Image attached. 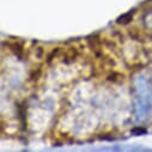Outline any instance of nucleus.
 <instances>
[{
  "label": "nucleus",
  "mask_w": 152,
  "mask_h": 152,
  "mask_svg": "<svg viewBox=\"0 0 152 152\" xmlns=\"http://www.w3.org/2000/svg\"><path fill=\"white\" fill-rule=\"evenodd\" d=\"M5 45L9 47V49L18 58V59H23L24 58V54H25V49H24V46L22 42L19 41H7L5 42Z\"/></svg>",
  "instance_id": "obj_1"
},
{
  "label": "nucleus",
  "mask_w": 152,
  "mask_h": 152,
  "mask_svg": "<svg viewBox=\"0 0 152 152\" xmlns=\"http://www.w3.org/2000/svg\"><path fill=\"white\" fill-rule=\"evenodd\" d=\"M61 55H62V58H64L62 61L69 64V62H73V61L77 60V58H78V55H79V50H78V48H75V47L64 48Z\"/></svg>",
  "instance_id": "obj_2"
},
{
  "label": "nucleus",
  "mask_w": 152,
  "mask_h": 152,
  "mask_svg": "<svg viewBox=\"0 0 152 152\" xmlns=\"http://www.w3.org/2000/svg\"><path fill=\"white\" fill-rule=\"evenodd\" d=\"M42 75V67L41 66H37V67H34L31 71H30V74H29V80L32 82V83H36L41 78Z\"/></svg>",
  "instance_id": "obj_3"
},
{
  "label": "nucleus",
  "mask_w": 152,
  "mask_h": 152,
  "mask_svg": "<svg viewBox=\"0 0 152 152\" xmlns=\"http://www.w3.org/2000/svg\"><path fill=\"white\" fill-rule=\"evenodd\" d=\"M62 49H64V48H61V47L53 48V49H52V52L47 55V62H48V64H50L54 59H56V58L61 56V54H62Z\"/></svg>",
  "instance_id": "obj_4"
},
{
  "label": "nucleus",
  "mask_w": 152,
  "mask_h": 152,
  "mask_svg": "<svg viewBox=\"0 0 152 152\" xmlns=\"http://www.w3.org/2000/svg\"><path fill=\"white\" fill-rule=\"evenodd\" d=\"M132 19H133V13H132V12H128V13H126V15H124V16L119 17L116 22H118L119 24L126 25V24L131 23V20H132Z\"/></svg>",
  "instance_id": "obj_5"
},
{
  "label": "nucleus",
  "mask_w": 152,
  "mask_h": 152,
  "mask_svg": "<svg viewBox=\"0 0 152 152\" xmlns=\"http://www.w3.org/2000/svg\"><path fill=\"white\" fill-rule=\"evenodd\" d=\"M129 35L133 37L134 40H137V41H142V39H144V36H142V34L140 32V30H138V29H129Z\"/></svg>",
  "instance_id": "obj_6"
},
{
  "label": "nucleus",
  "mask_w": 152,
  "mask_h": 152,
  "mask_svg": "<svg viewBox=\"0 0 152 152\" xmlns=\"http://www.w3.org/2000/svg\"><path fill=\"white\" fill-rule=\"evenodd\" d=\"M124 78H125V75L124 74H121V73H119V72H113L110 75H109V80L110 82H121V80H124Z\"/></svg>",
  "instance_id": "obj_7"
}]
</instances>
